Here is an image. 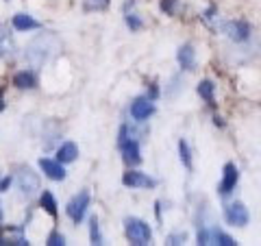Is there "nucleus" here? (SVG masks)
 <instances>
[{
    "label": "nucleus",
    "instance_id": "obj_1",
    "mask_svg": "<svg viewBox=\"0 0 261 246\" xmlns=\"http://www.w3.org/2000/svg\"><path fill=\"white\" fill-rule=\"evenodd\" d=\"M55 51H59V37L55 33H42L37 39H33L27 48V59L33 65H42L44 61H48Z\"/></svg>",
    "mask_w": 261,
    "mask_h": 246
},
{
    "label": "nucleus",
    "instance_id": "obj_2",
    "mask_svg": "<svg viewBox=\"0 0 261 246\" xmlns=\"http://www.w3.org/2000/svg\"><path fill=\"white\" fill-rule=\"evenodd\" d=\"M124 231H126L128 242L135 246H146L152 242V229L142 218H133V216L124 218Z\"/></svg>",
    "mask_w": 261,
    "mask_h": 246
},
{
    "label": "nucleus",
    "instance_id": "obj_3",
    "mask_svg": "<svg viewBox=\"0 0 261 246\" xmlns=\"http://www.w3.org/2000/svg\"><path fill=\"white\" fill-rule=\"evenodd\" d=\"M220 31L231 39L235 44H244L248 42L250 35H252V27L246 22V20H228V22H222L220 24Z\"/></svg>",
    "mask_w": 261,
    "mask_h": 246
},
{
    "label": "nucleus",
    "instance_id": "obj_4",
    "mask_svg": "<svg viewBox=\"0 0 261 246\" xmlns=\"http://www.w3.org/2000/svg\"><path fill=\"white\" fill-rule=\"evenodd\" d=\"M87 207H89V192L83 190V192H79L74 199L68 203V207H65V214L70 216V220L74 225H81V220H83L85 214H87Z\"/></svg>",
    "mask_w": 261,
    "mask_h": 246
},
{
    "label": "nucleus",
    "instance_id": "obj_5",
    "mask_svg": "<svg viewBox=\"0 0 261 246\" xmlns=\"http://www.w3.org/2000/svg\"><path fill=\"white\" fill-rule=\"evenodd\" d=\"M224 220L231 227H246L248 220H250V214H248L246 205L240 203V201L224 205Z\"/></svg>",
    "mask_w": 261,
    "mask_h": 246
},
{
    "label": "nucleus",
    "instance_id": "obj_6",
    "mask_svg": "<svg viewBox=\"0 0 261 246\" xmlns=\"http://www.w3.org/2000/svg\"><path fill=\"white\" fill-rule=\"evenodd\" d=\"M122 183L130 187V190H152V187H157V179L144 175V172H137V170H128L122 177Z\"/></svg>",
    "mask_w": 261,
    "mask_h": 246
},
{
    "label": "nucleus",
    "instance_id": "obj_7",
    "mask_svg": "<svg viewBox=\"0 0 261 246\" xmlns=\"http://www.w3.org/2000/svg\"><path fill=\"white\" fill-rule=\"evenodd\" d=\"M118 146H120L122 159H124L126 166H140L142 163V151H140V142H137L135 137L120 139Z\"/></svg>",
    "mask_w": 261,
    "mask_h": 246
},
{
    "label": "nucleus",
    "instance_id": "obj_8",
    "mask_svg": "<svg viewBox=\"0 0 261 246\" xmlns=\"http://www.w3.org/2000/svg\"><path fill=\"white\" fill-rule=\"evenodd\" d=\"M238 181H240V170H238V166H235L233 161L224 163V168H222V181H220V185H218L220 196H228V194H231L235 190V185H238Z\"/></svg>",
    "mask_w": 261,
    "mask_h": 246
},
{
    "label": "nucleus",
    "instance_id": "obj_9",
    "mask_svg": "<svg viewBox=\"0 0 261 246\" xmlns=\"http://www.w3.org/2000/svg\"><path fill=\"white\" fill-rule=\"evenodd\" d=\"M154 111H157L154 101H150L148 96H140V98H135V101L130 103V116H133L135 122H146Z\"/></svg>",
    "mask_w": 261,
    "mask_h": 246
},
{
    "label": "nucleus",
    "instance_id": "obj_10",
    "mask_svg": "<svg viewBox=\"0 0 261 246\" xmlns=\"http://www.w3.org/2000/svg\"><path fill=\"white\" fill-rule=\"evenodd\" d=\"M18 185L27 196H33V194H37V190H39V177L31 168H22L18 172Z\"/></svg>",
    "mask_w": 261,
    "mask_h": 246
},
{
    "label": "nucleus",
    "instance_id": "obj_11",
    "mask_svg": "<svg viewBox=\"0 0 261 246\" xmlns=\"http://www.w3.org/2000/svg\"><path fill=\"white\" fill-rule=\"evenodd\" d=\"M39 168H42L44 175L48 179H53V181H63V179L68 177V172H65L61 161H53V159L42 157V159H39Z\"/></svg>",
    "mask_w": 261,
    "mask_h": 246
},
{
    "label": "nucleus",
    "instance_id": "obj_12",
    "mask_svg": "<svg viewBox=\"0 0 261 246\" xmlns=\"http://www.w3.org/2000/svg\"><path fill=\"white\" fill-rule=\"evenodd\" d=\"M176 61H178V65H181V70H187V72L196 70V51H194V46L192 44H183L181 48H178V53H176Z\"/></svg>",
    "mask_w": 261,
    "mask_h": 246
},
{
    "label": "nucleus",
    "instance_id": "obj_13",
    "mask_svg": "<svg viewBox=\"0 0 261 246\" xmlns=\"http://www.w3.org/2000/svg\"><path fill=\"white\" fill-rule=\"evenodd\" d=\"M196 92H198V96L205 101L209 107H216V85H214V81H200L198 87H196Z\"/></svg>",
    "mask_w": 261,
    "mask_h": 246
},
{
    "label": "nucleus",
    "instance_id": "obj_14",
    "mask_svg": "<svg viewBox=\"0 0 261 246\" xmlns=\"http://www.w3.org/2000/svg\"><path fill=\"white\" fill-rule=\"evenodd\" d=\"M76 157H79V149L74 142H65V144H61V149L57 151V161H61V163H72Z\"/></svg>",
    "mask_w": 261,
    "mask_h": 246
},
{
    "label": "nucleus",
    "instance_id": "obj_15",
    "mask_svg": "<svg viewBox=\"0 0 261 246\" xmlns=\"http://www.w3.org/2000/svg\"><path fill=\"white\" fill-rule=\"evenodd\" d=\"M42 24H39L35 18H31L27 13H18L13 15V29L15 31H33V29H39Z\"/></svg>",
    "mask_w": 261,
    "mask_h": 246
},
{
    "label": "nucleus",
    "instance_id": "obj_16",
    "mask_svg": "<svg viewBox=\"0 0 261 246\" xmlns=\"http://www.w3.org/2000/svg\"><path fill=\"white\" fill-rule=\"evenodd\" d=\"M13 85L15 87H20V89H31V87H35L37 85V79L33 72H18V75L13 77Z\"/></svg>",
    "mask_w": 261,
    "mask_h": 246
},
{
    "label": "nucleus",
    "instance_id": "obj_17",
    "mask_svg": "<svg viewBox=\"0 0 261 246\" xmlns=\"http://www.w3.org/2000/svg\"><path fill=\"white\" fill-rule=\"evenodd\" d=\"M178 157H181V163L185 166V170H192L194 168L192 151H190V144H187L185 139H178Z\"/></svg>",
    "mask_w": 261,
    "mask_h": 246
},
{
    "label": "nucleus",
    "instance_id": "obj_18",
    "mask_svg": "<svg viewBox=\"0 0 261 246\" xmlns=\"http://www.w3.org/2000/svg\"><path fill=\"white\" fill-rule=\"evenodd\" d=\"M89 240H92L94 246L105 244L102 242V233H100V225H98V218L96 216L89 218Z\"/></svg>",
    "mask_w": 261,
    "mask_h": 246
},
{
    "label": "nucleus",
    "instance_id": "obj_19",
    "mask_svg": "<svg viewBox=\"0 0 261 246\" xmlns=\"http://www.w3.org/2000/svg\"><path fill=\"white\" fill-rule=\"evenodd\" d=\"M211 244H220V246H235L238 242L233 240L231 235H226L220 229H211Z\"/></svg>",
    "mask_w": 261,
    "mask_h": 246
},
{
    "label": "nucleus",
    "instance_id": "obj_20",
    "mask_svg": "<svg viewBox=\"0 0 261 246\" xmlns=\"http://www.w3.org/2000/svg\"><path fill=\"white\" fill-rule=\"evenodd\" d=\"M39 203H42V207L46 209V214H50L53 218H57V201H55V196L50 192H44L42 194V199H39Z\"/></svg>",
    "mask_w": 261,
    "mask_h": 246
},
{
    "label": "nucleus",
    "instance_id": "obj_21",
    "mask_svg": "<svg viewBox=\"0 0 261 246\" xmlns=\"http://www.w3.org/2000/svg\"><path fill=\"white\" fill-rule=\"evenodd\" d=\"M0 244H18V246H27L29 242H27V237L22 235V231L20 229H15L13 231V235H0Z\"/></svg>",
    "mask_w": 261,
    "mask_h": 246
},
{
    "label": "nucleus",
    "instance_id": "obj_22",
    "mask_svg": "<svg viewBox=\"0 0 261 246\" xmlns=\"http://www.w3.org/2000/svg\"><path fill=\"white\" fill-rule=\"evenodd\" d=\"M159 9L166 15H176L178 11H181V3H178V0H161Z\"/></svg>",
    "mask_w": 261,
    "mask_h": 246
},
{
    "label": "nucleus",
    "instance_id": "obj_23",
    "mask_svg": "<svg viewBox=\"0 0 261 246\" xmlns=\"http://www.w3.org/2000/svg\"><path fill=\"white\" fill-rule=\"evenodd\" d=\"M124 22H126V27L130 29V31H142V27H144V22H142V18L137 15L135 11H128L126 15H124Z\"/></svg>",
    "mask_w": 261,
    "mask_h": 246
},
{
    "label": "nucleus",
    "instance_id": "obj_24",
    "mask_svg": "<svg viewBox=\"0 0 261 246\" xmlns=\"http://www.w3.org/2000/svg\"><path fill=\"white\" fill-rule=\"evenodd\" d=\"M185 242H187L185 231H174V233H170L166 237V244H170V246H178V244H185Z\"/></svg>",
    "mask_w": 261,
    "mask_h": 246
},
{
    "label": "nucleus",
    "instance_id": "obj_25",
    "mask_svg": "<svg viewBox=\"0 0 261 246\" xmlns=\"http://www.w3.org/2000/svg\"><path fill=\"white\" fill-rule=\"evenodd\" d=\"M109 0H85L83 7L85 11H100V9H107Z\"/></svg>",
    "mask_w": 261,
    "mask_h": 246
},
{
    "label": "nucleus",
    "instance_id": "obj_26",
    "mask_svg": "<svg viewBox=\"0 0 261 246\" xmlns=\"http://www.w3.org/2000/svg\"><path fill=\"white\" fill-rule=\"evenodd\" d=\"M172 89H166V96L168 98H176V94H178V89H181L183 85H181V77H172Z\"/></svg>",
    "mask_w": 261,
    "mask_h": 246
},
{
    "label": "nucleus",
    "instance_id": "obj_27",
    "mask_svg": "<svg viewBox=\"0 0 261 246\" xmlns=\"http://www.w3.org/2000/svg\"><path fill=\"white\" fill-rule=\"evenodd\" d=\"M48 246H63L65 244V237L59 233V231H53L50 235H48Z\"/></svg>",
    "mask_w": 261,
    "mask_h": 246
},
{
    "label": "nucleus",
    "instance_id": "obj_28",
    "mask_svg": "<svg viewBox=\"0 0 261 246\" xmlns=\"http://www.w3.org/2000/svg\"><path fill=\"white\" fill-rule=\"evenodd\" d=\"M9 185H11V177H7L0 181V190H9Z\"/></svg>",
    "mask_w": 261,
    "mask_h": 246
},
{
    "label": "nucleus",
    "instance_id": "obj_29",
    "mask_svg": "<svg viewBox=\"0 0 261 246\" xmlns=\"http://www.w3.org/2000/svg\"><path fill=\"white\" fill-rule=\"evenodd\" d=\"M154 214H157V218L161 220V203H154Z\"/></svg>",
    "mask_w": 261,
    "mask_h": 246
},
{
    "label": "nucleus",
    "instance_id": "obj_30",
    "mask_svg": "<svg viewBox=\"0 0 261 246\" xmlns=\"http://www.w3.org/2000/svg\"><path fill=\"white\" fill-rule=\"evenodd\" d=\"M3 94H5V89H3V87H0V111H3V109H5V101H3Z\"/></svg>",
    "mask_w": 261,
    "mask_h": 246
},
{
    "label": "nucleus",
    "instance_id": "obj_31",
    "mask_svg": "<svg viewBox=\"0 0 261 246\" xmlns=\"http://www.w3.org/2000/svg\"><path fill=\"white\" fill-rule=\"evenodd\" d=\"M214 122H216V125H218V127H224V122H222V118H218V116L214 118Z\"/></svg>",
    "mask_w": 261,
    "mask_h": 246
},
{
    "label": "nucleus",
    "instance_id": "obj_32",
    "mask_svg": "<svg viewBox=\"0 0 261 246\" xmlns=\"http://www.w3.org/2000/svg\"><path fill=\"white\" fill-rule=\"evenodd\" d=\"M0 53H3V51H0Z\"/></svg>",
    "mask_w": 261,
    "mask_h": 246
}]
</instances>
